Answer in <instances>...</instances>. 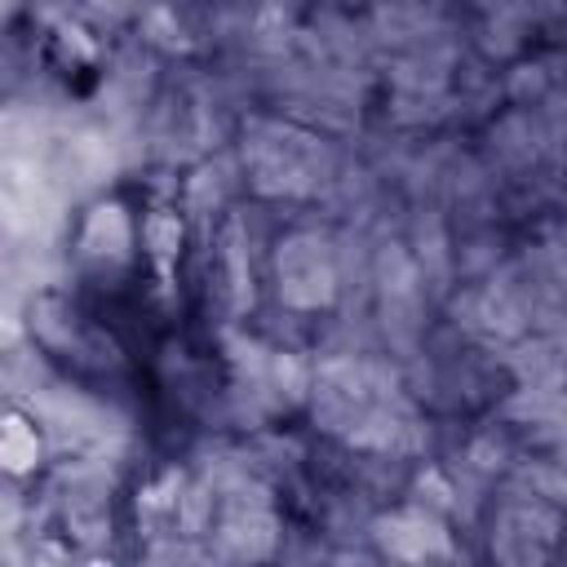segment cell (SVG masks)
Segmentation results:
<instances>
[{"mask_svg": "<svg viewBox=\"0 0 567 567\" xmlns=\"http://www.w3.org/2000/svg\"><path fill=\"white\" fill-rule=\"evenodd\" d=\"M66 261L75 275V292L97 301H111L137 284L146 270V213L142 204L115 186L93 195L66 235Z\"/></svg>", "mask_w": 567, "mask_h": 567, "instance_id": "cell-1", "label": "cell"}, {"mask_svg": "<svg viewBox=\"0 0 567 567\" xmlns=\"http://www.w3.org/2000/svg\"><path fill=\"white\" fill-rule=\"evenodd\" d=\"M22 66H35L62 93H89L111 66L106 31L71 0H31L18 18V40H9Z\"/></svg>", "mask_w": 567, "mask_h": 567, "instance_id": "cell-2", "label": "cell"}, {"mask_svg": "<svg viewBox=\"0 0 567 567\" xmlns=\"http://www.w3.org/2000/svg\"><path fill=\"white\" fill-rule=\"evenodd\" d=\"M27 328H31V341L44 350V359H53L66 377L89 381L93 372L106 377L120 363L106 319L80 292H40L27 310Z\"/></svg>", "mask_w": 567, "mask_h": 567, "instance_id": "cell-3", "label": "cell"}, {"mask_svg": "<svg viewBox=\"0 0 567 567\" xmlns=\"http://www.w3.org/2000/svg\"><path fill=\"white\" fill-rule=\"evenodd\" d=\"M49 430L44 421L18 403V399H0V483L9 487H31L49 474Z\"/></svg>", "mask_w": 567, "mask_h": 567, "instance_id": "cell-4", "label": "cell"}, {"mask_svg": "<svg viewBox=\"0 0 567 567\" xmlns=\"http://www.w3.org/2000/svg\"><path fill=\"white\" fill-rule=\"evenodd\" d=\"M18 84H22V62H18L13 44H9V40H0V115L13 106Z\"/></svg>", "mask_w": 567, "mask_h": 567, "instance_id": "cell-5", "label": "cell"}]
</instances>
